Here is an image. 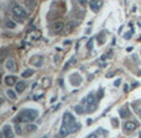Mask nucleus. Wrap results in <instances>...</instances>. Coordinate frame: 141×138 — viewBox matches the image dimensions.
I'll return each instance as SVG.
<instances>
[{
  "label": "nucleus",
  "mask_w": 141,
  "mask_h": 138,
  "mask_svg": "<svg viewBox=\"0 0 141 138\" xmlns=\"http://www.w3.org/2000/svg\"><path fill=\"white\" fill-rule=\"evenodd\" d=\"M11 13H13V15H14L15 20H17L19 22H22V21L27 17L26 10H25L22 6H20L19 4L13 5V8H11Z\"/></svg>",
  "instance_id": "7ed1b4c3"
},
{
  "label": "nucleus",
  "mask_w": 141,
  "mask_h": 138,
  "mask_svg": "<svg viewBox=\"0 0 141 138\" xmlns=\"http://www.w3.org/2000/svg\"><path fill=\"white\" fill-rule=\"evenodd\" d=\"M100 6H101V3H99V1H89V8H90L94 13L98 11Z\"/></svg>",
  "instance_id": "9b49d317"
},
{
  "label": "nucleus",
  "mask_w": 141,
  "mask_h": 138,
  "mask_svg": "<svg viewBox=\"0 0 141 138\" xmlns=\"http://www.w3.org/2000/svg\"><path fill=\"white\" fill-rule=\"evenodd\" d=\"M131 35H132V32H130V33H126V35H125V38H130V37H131Z\"/></svg>",
  "instance_id": "5701e85b"
},
{
  "label": "nucleus",
  "mask_w": 141,
  "mask_h": 138,
  "mask_svg": "<svg viewBox=\"0 0 141 138\" xmlns=\"http://www.w3.org/2000/svg\"><path fill=\"white\" fill-rule=\"evenodd\" d=\"M137 127H139V123L136 122V121H126V122L124 123V129L126 132H132Z\"/></svg>",
  "instance_id": "20e7f679"
},
{
  "label": "nucleus",
  "mask_w": 141,
  "mask_h": 138,
  "mask_svg": "<svg viewBox=\"0 0 141 138\" xmlns=\"http://www.w3.org/2000/svg\"><path fill=\"white\" fill-rule=\"evenodd\" d=\"M62 126H64L69 131V133H74L78 129H81V123L76 122V118H74V116L70 112H64V115H63V124Z\"/></svg>",
  "instance_id": "f257e3e1"
},
{
  "label": "nucleus",
  "mask_w": 141,
  "mask_h": 138,
  "mask_svg": "<svg viewBox=\"0 0 141 138\" xmlns=\"http://www.w3.org/2000/svg\"><path fill=\"white\" fill-rule=\"evenodd\" d=\"M25 89H26V83H25V81H19V83L15 85V90L17 92H20V94L24 92Z\"/></svg>",
  "instance_id": "9d476101"
},
{
  "label": "nucleus",
  "mask_w": 141,
  "mask_h": 138,
  "mask_svg": "<svg viewBox=\"0 0 141 138\" xmlns=\"http://www.w3.org/2000/svg\"><path fill=\"white\" fill-rule=\"evenodd\" d=\"M74 110H76V112H77V113H79V115H82V113H84L85 112L82 105H77V106L74 107Z\"/></svg>",
  "instance_id": "a211bd4d"
},
{
  "label": "nucleus",
  "mask_w": 141,
  "mask_h": 138,
  "mask_svg": "<svg viewBox=\"0 0 141 138\" xmlns=\"http://www.w3.org/2000/svg\"><path fill=\"white\" fill-rule=\"evenodd\" d=\"M97 40H98V43L101 46V45H104V42H105V35H104V32H101V33H99L98 37H97Z\"/></svg>",
  "instance_id": "4468645a"
},
{
  "label": "nucleus",
  "mask_w": 141,
  "mask_h": 138,
  "mask_svg": "<svg viewBox=\"0 0 141 138\" xmlns=\"http://www.w3.org/2000/svg\"><path fill=\"white\" fill-rule=\"evenodd\" d=\"M27 129H28V132H35V131L37 129V126H36V124H28Z\"/></svg>",
  "instance_id": "6ab92c4d"
},
{
  "label": "nucleus",
  "mask_w": 141,
  "mask_h": 138,
  "mask_svg": "<svg viewBox=\"0 0 141 138\" xmlns=\"http://www.w3.org/2000/svg\"><path fill=\"white\" fill-rule=\"evenodd\" d=\"M119 115H120V117H123V118H126L130 116V111H129V108L126 106H124V107H121L119 110Z\"/></svg>",
  "instance_id": "f8f14e48"
},
{
  "label": "nucleus",
  "mask_w": 141,
  "mask_h": 138,
  "mask_svg": "<svg viewBox=\"0 0 141 138\" xmlns=\"http://www.w3.org/2000/svg\"><path fill=\"white\" fill-rule=\"evenodd\" d=\"M32 74H33V70H32V69H27V70L22 72L21 77H22V78H28V77H31Z\"/></svg>",
  "instance_id": "f3484780"
},
{
  "label": "nucleus",
  "mask_w": 141,
  "mask_h": 138,
  "mask_svg": "<svg viewBox=\"0 0 141 138\" xmlns=\"http://www.w3.org/2000/svg\"><path fill=\"white\" fill-rule=\"evenodd\" d=\"M6 95H8V97H9V99H11V100H16V92H15L14 90H11V89L6 90Z\"/></svg>",
  "instance_id": "2eb2a0df"
},
{
  "label": "nucleus",
  "mask_w": 141,
  "mask_h": 138,
  "mask_svg": "<svg viewBox=\"0 0 141 138\" xmlns=\"http://www.w3.org/2000/svg\"><path fill=\"white\" fill-rule=\"evenodd\" d=\"M39 116V111L35 108H25L19 112L16 120L20 122H31Z\"/></svg>",
  "instance_id": "f03ea898"
},
{
  "label": "nucleus",
  "mask_w": 141,
  "mask_h": 138,
  "mask_svg": "<svg viewBox=\"0 0 141 138\" xmlns=\"http://www.w3.org/2000/svg\"><path fill=\"white\" fill-rule=\"evenodd\" d=\"M87 138H98V132H95V133H92V134H89Z\"/></svg>",
  "instance_id": "aec40b11"
},
{
  "label": "nucleus",
  "mask_w": 141,
  "mask_h": 138,
  "mask_svg": "<svg viewBox=\"0 0 141 138\" xmlns=\"http://www.w3.org/2000/svg\"><path fill=\"white\" fill-rule=\"evenodd\" d=\"M16 132H17V133H21V127H20L19 124L16 126Z\"/></svg>",
  "instance_id": "4be33fe9"
},
{
  "label": "nucleus",
  "mask_w": 141,
  "mask_h": 138,
  "mask_svg": "<svg viewBox=\"0 0 141 138\" xmlns=\"http://www.w3.org/2000/svg\"><path fill=\"white\" fill-rule=\"evenodd\" d=\"M15 26L16 25H15V22L13 20H6L5 21V27L6 29H15Z\"/></svg>",
  "instance_id": "dca6fc26"
},
{
  "label": "nucleus",
  "mask_w": 141,
  "mask_h": 138,
  "mask_svg": "<svg viewBox=\"0 0 141 138\" xmlns=\"http://www.w3.org/2000/svg\"><path fill=\"white\" fill-rule=\"evenodd\" d=\"M5 84L8 85V86H13V85H16L17 83H16V77H14V75H8V77H5Z\"/></svg>",
  "instance_id": "1a4fd4ad"
},
{
  "label": "nucleus",
  "mask_w": 141,
  "mask_h": 138,
  "mask_svg": "<svg viewBox=\"0 0 141 138\" xmlns=\"http://www.w3.org/2000/svg\"><path fill=\"white\" fill-rule=\"evenodd\" d=\"M112 123H113L114 127H118V126H119V123H118V121H116V118H112Z\"/></svg>",
  "instance_id": "412c9836"
},
{
  "label": "nucleus",
  "mask_w": 141,
  "mask_h": 138,
  "mask_svg": "<svg viewBox=\"0 0 141 138\" xmlns=\"http://www.w3.org/2000/svg\"><path fill=\"white\" fill-rule=\"evenodd\" d=\"M3 136L5 138H14V131L10 124H5L3 127Z\"/></svg>",
  "instance_id": "423d86ee"
},
{
  "label": "nucleus",
  "mask_w": 141,
  "mask_h": 138,
  "mask_svg": "<svg viewBox=\"0 0 141 138\" xmlns=\"http://www.w3.org/2000/svg\"><path fill=\"white\" fill-rule=\"evenodd\" d=\"M69 80H70V84H72L73 86H78V85H81V83H82V78H81V75H79L78 73H73L69 77Z\"/></svg>",
  "instance_id": "0eeeda50"
},
{
  "label": "nucleus",
  "mask_w": 141,
  "mask_h": 138,
  "mask_svg": "<svg viewBox=\"0 0 141 138\" xmlns=\"http://www.w3.org/2000/svg\"><path fill=\"white\" fill-rule=\"evenodd\" d=\"M139 137H140V138H141V131H140V133H139Z\"/></svg>",
  "instance_id": "b1692460"
},
{
  "label": "nucleus",
  "mask_w": 141,
  "mask_h": 138,
  "mask_svg": "<svg viewBox=\"0 0 141 138\" xmlns=\"http://www.w3.org/2000/svg\"><path fill=\"white\" fill-rule=\"evenodd\" d=\"M69 134V131L64 127V126H62L61 128H59V133H58V137L59 138H63V137H66V136H68Z\"/></svg>",
  "instance_id": "ddd939ff"
},
{
  "label": "nucleus",
  "mask_w": 141,
  "mask_h": 138,
  "mask_svg": "<svg viewBox=\"0 0 141 138\" xmlns=\"http://www.w3.org/2000/svg\"><path fill=\"white\" fill-rule=\"evenodd\" d=\"M63 29H64V22H63L62 20H57V21H55V24L52 25V31H53L55 33L62 32Z\"/></svg>",
  "instance_id": "39448f33"
},
{
  "label": "nucleus",
  "mask_w": 141,
  "mask_h": 138,
  "mask_svg": "<svg viewBox=\"0 0 141 138\" xmlns=\"http://www.w3.org/2000/svg\"><path fill=\"white\" fill-rule=\"evenodd\" d=\"M5 68L10 72H16V63L13 58H9L8 61L5 62Z\"/></svg>",
  "instance_id": "6e6552de"
}]
</instances>
